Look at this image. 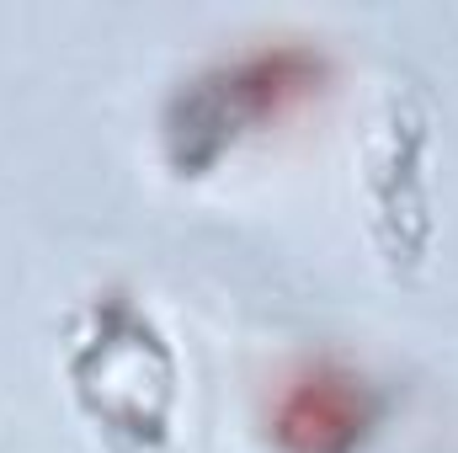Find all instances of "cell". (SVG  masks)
Listing matches in <instances>:
<instances>
[{"label": "cell", "instance_id": "obj_3", "mask_svg": "<svg viewBox=\"0 0 458 453\" xmlns=\"http://www.w3.org/2000/svg\"><path fill=\"white\" fill-rule=\"evenodd\" d=\"M389 395L378 379L342 357H310L272 389L267 443L272 453H362L384 427Z\"/></svg>", "mask_w": 458, "mask_h": 453}, {"label": "cell", "instance_id": "obj_1", "mask_svg": "<svg viewBox=\"0 0 458 453\" xmlns=\"http://www.w3.org/2000/svg\"><path fill=\"white\" fill-rule=\"evenodd\" d=\"M331 75L326 48L304 38H272L192 70L160 113V150L176 176H208L229 150L267 123L293 113Z\"/></svg>", "mask_w": 458, "mask_h": 453}, {"label": "cell", "instance_id": "obj_4", "mask_svg": "<svg viewBox=\"0 0 458 453\" xmlns=\"http://www.w3.org/2000/svg\"><path fill=\"white\" fill-rule=\"evenodd\" d=\"M427 107L411 91H389L378 139L368 144V198L389 261H416L427 245Z\"/></svg>", "mask_w": 458, "mask_h": 453}, {"label": "cell", "instance_id": "obj_2", "mask_svg": "<svg viewBox=\"0 0 458 453\" xmlns=\"http://www.w3.org/2000/svg\"><path fill=\"white\" fill-rule=\"evenodd\" d=\"M70 384L81 406L128 443H160L171 427L176 357L128 294H107L86 310L70 341Z\"/></svg>", "mask_w": 458, "mask_h": 453}]
</instances>
